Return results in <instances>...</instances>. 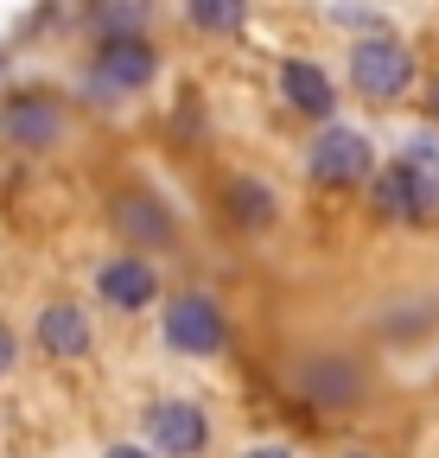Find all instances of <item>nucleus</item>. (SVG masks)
<instances>
[{"label": "nucleus", "instance_id": "nucleus-1", "mask_svg": "<svg viewBox=\"0 0 439 458\" xmlns=\"http://www.w3.org/2000/svg\"><path fill=\"white\" fill-rule=\"evenodd\" d=\"M408 77H414V57H408L401 38H363V45L350 51V83H357L369 102H395V96L408 89Z\"/></svg>", "mask_w": 439, "mask_h": 458}, {"label": "nucleus", "instance_id": "nucleus-2", "mask_svg": "<svg viewBox=\"0 0 439 458\" xmlns=\"http://www.w3.org/2000/svg\"><path fill=\"white\" fill-rule=\"evenodd\" d=\"M166 344L179 357H216L224 351V312L210 293H179L166 306Z\"/></svg>", "mask_w": 439, "mask_h": 458}, {"label": "nucleus", "instance_id": "nucleus-3", "mask_svg": "<svg viewBox=\"0 0 439 458\" xmlns=\"http://www.w3.org/2000/svg\"><path fill=\"white\" fill-rule=\"evenodd\" d=\"M147 439L166 458H198L210 445V420H204L198 401H159V408L147 414Z\"/></svg>", "mask_w": 439, "mask_h": 458}, {"label": "nucleus", "instance_id": "nucleus-4", "mask_svg": "<svg viewBox=\"0 0 439 458\" xmlns=\"http://www.w3.org/2000/svg\"><path fill=\"white\" fill-rule=\"evenodd\" d=\"M369 172V140L357 134V128H325L318 140H312V179L318 185H332V191H344V185H357Z\"/></svg>", "mask_w": 439, "mask_h": 458}, {"label": "nucleus", "instance_id": "nucleus-5", "mask_svg": "<svg viewBox=\"0 0 439 458\" xmlns=\"http://www.w3.org/2000/svg\"><path fill=\"white\" fill-rule=\"evenodd\" d=\"M96 293L115 306V312H140V306L159 300V274H153L147 255H115V261L96 274Z\"/></svg>", "mask_w": 439, "mask_h": 458}, {"label": "nucleus", "instance_id": "nucleus-6", "mask_svg": "<svg viewBox=\"0 0 439 458\" xmlns=\"http://www.w3.org/2000/svg\"><path fill=\"white\" fill-rule=\"evenodd\" d=\"M433 204H439V191H433V179L420 172V159H395L376 179V210L382 216H426Z\"/></svg>", "mask_w": 439, "mask_h": 458}, {"label": "nucleus", "instance_id": "nucleus-7", "mask_svg": "<svg viewBox=\"0 0 439 458\" xmlns=\"http://www.w3.org/2000/svg\"><path fill=\"white\" fill-rule=\"evenodd\" d=\"M281 96H287V108L312 114V122H325V114L338 108V89H332V77H325L318 64H300V57H287V64H281Z\"/></svg>", "mask_w": 439, "mask_h": 458}, {"label": "nucleus", "instance_id": "nucleus-8", "mask_svg": "<svg viewBox=\"0 0 439 458\" xmlns=\"http://www.w3.org/2000/svg\"><path fill=\"white\" fill-rule=\"evenodd\" d=\"M38 344H45V357H83L89 351V318H83V306H45L38 312Z\"/></svg>", "mask_w": 439, "mask_h": 458}, {"label": "nucleus", "instance_id": "nucleus-9", "mask_svg": "<svg viewBox=\"0 0 439 458\" xmlns=\"http://www.w3.org/2000/svg\"><path fill=\"white\" fill-rule=\"evenodd\" d=\"M96 77H102L108 89H140V83L153 77V45H140V38H115V45L96 57Z\"/></svg>", "mask_w": 439, "mask_h": 458}, {"label": "nucleus", "instance_id": "nucleus-10", "mask_svg": "<svg viewBox=\"0 0 439 458\" xmlns=\"http://www.w3.org/2000/svg\"><path fill=\"white\" fill-rule=\"evenodd\" d=\"M7 134H13L20 147H45L51 134H58V108L38 102V96H20V102L7 108Z\"/></svg>", "mask_w": 439, "mask_h": 458}, {"label": "nucleus", "instance_id": "nucleus-11", "mask_svg": "<svg viewBox=\"0 0 439 458\" xmlns=\"http://www.w3.org/2000/svg\"><path fill=\"white\" fill-rule=\"evenodd\" d=\"M230 216L249 223V229H267V223H274V191H267L261 179H236V185H230Z\"/></svg>", "mask_w": 439, "mask_h": 458}, {"label": "nucleus", "instance_id": "nucleus-12", "mask_svg": "<svg viewBox=\"0 0 439 458\" xmlns=\"http://www.w3.org/2000/svg\"><path fill=\"white\" fill-rule=\"evenodd\" d=\"M185 13H191L198 32H242L249 0H185Z\"/></svg>", "mask_w": 439, "mask_h": 458}, {"label": "nucleus", "instance_id": "nucleus-13", "mask_svg": "<svg viewBox=\"0 0 439 458\" xmlns=\"http://www.w3.org/2000/svg\"><path fill=\"white\" fill-rule=\"evenodd\" d=\"M306 394L318 401V408H344V401L357 394V369H306Z\"/></svg>", "mask_w": 439, "mask_h": 458}, {"label": "nucleus", "instance_id": "nucleus-14", "mask_svg": "<svg viewBox=\"0 0 439 458\" xmlns=\"http://www.w3.org/2000/svg\"><path fill=\"white\" fill-rule=\"evenodd\" d=\"M13 363H20V344H13L7 325H0V376H13Z\"/></svg>", "mask_w": 439, "mask_h": 458}, {"label": "nucleus", "instance_id": "nucleus-15", "mask_svg": "<svg viewBox=\"0 0 439 458\" xmlns=\"http://www.w3.org/2000/svg\"><path fill=\"white\" fill-rule=\"evenodd\" d=\"M102 458H153V452H147V445H108Z\"/></svg>", "mask_w": 439, "mask_h": 458}, {"label": "nucleus", "instance_id": "nucleus-16", "mask_svg": "<svg viewBox=\"0 0 439 458\" xmlns=\"http://www.w3.org/2000/svg\"><path fill=\"white\" fill-rule=\"evenodd\" d=\"M242 458H293V452H287V445H249Z\"/></svg>", "mask_w": 439, "mask_h": 458}, {"label": "nucleus", "instance_id": "nucleus-17", "mask_svg": "<svg viewBox=\"0 0 439 458\" xmlns=\"http://www.w3.org/2000/svg\"><path fill=\"white\" fill-rule=\"evenodd\" d=\"M433 114H439V83H433Z\"/></svg>", "mask_w": 439, "mask_h": 458}, {"label": "nucleus", "instance_id": "nucleus-18", "mask_svg": "<svg viewBox=\"0 0 439 458\" xmlns=\"http://www.w3.org/2000/svg\"><path fill=\"white\" fill-rule=\"evenodd\" d=\"M350 458H369V452H350Z\"/></svg>", "mask_w": 439, "mask_h": 458}]
</instances>
